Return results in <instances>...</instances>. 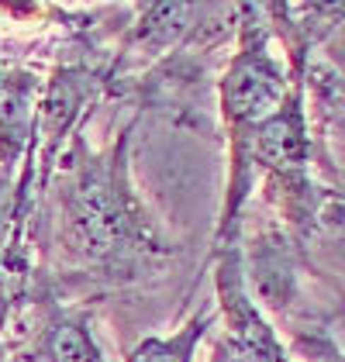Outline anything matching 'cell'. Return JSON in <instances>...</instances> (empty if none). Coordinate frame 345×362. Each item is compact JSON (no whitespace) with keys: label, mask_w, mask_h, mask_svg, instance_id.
Masks as SVG:
<instances>
[{"label":"cell","mask_w":345,"mask_h":362,"mask_svg":"<svg viewBox=\"0 0 345 362\" xmlns=\"http://www.w3.org/2000/svg\"><path fill=\"white\" fill-rule=\"evenodd\" d=\"M52 245L66 266L104 279H131L156 266L166 245L128 183V139L93 152L76 132L49 180Z\"/></svg>","instance_id":"1"},{"label":"cell","mask_w":345,"mask_h":362,"mask_svg":"<svg viewBox=\"0 0 345 362\" xmlns=\"http://www.w3.org/2000/svg\"><path fill=\"white\" fill-rule=\"evenodd\" d=\"M238 49L218 83V107L228 135V190L214 249L238 245L245 200L256 187L252 141L259 128L280 111L293 83L280 59L273 56V25L262 21V7H238Z\"/></svg>","instance_id":"2"},{"label":"cell","mask_w":345,"mask_h":362,"mask_svg":"<svg viewBox=\"0 0 345 362\" xmlns=\"http://www.w3.org/2000/svg\"><path fill=\"white\" fill-rule=\"evenodd\" d=\"M201 7L190 4H148L139 7V21L128 35V49L139 52L142 59H156L159 52L172 49L183 35L197 28Z\"/></svg>","instance_id":"3"},{"label":"cell","mask_w":345,"mask_h":362,"mask_svg":"<svg viewBox=\"0 0 345 362\" xmlns=\"http://www.w3.org/2000/svg\"><path fill=\"white\" fill-rule=\"evenodd\" d=\"M211 328V310H197L187 325H180L170 334H148L131 352L128 362H194L197 345Z\"/></svg>","instance_id":"4"},{"label":"cell","mask_w":345,"mask_h":362,"mask_svg":"<svg viewBox=\"0 0 345 362\" xmlns=\"http://www.w3.org/2000/svg\"><path fill=\"white\" fill-rule=\"evenodd\" d=\"M311 235L328 255L345 262V200H324L317 207L315 221H311Z\"/></svg>","instance_id":"5"},{"label":"cell","mask_w":345,"mask_h":362,"mask_svg":"<svg viewBox=\"0 0 345 362\" xmlns=\"http://www.w3.org/2000/svg\"><path fill=\"white\" fill-rule=\"evenodd\" d=\"M207 362H290V359H269V356L256 352L252 345H245V341L231 338L228 332H221L214 338V345H211Z\"/></svg>","instance_id":"6"},{"label":"cell","mask_w":345,"mask_h":362,"mask_svg":"<svg viewBox=\"0 0 345 362\" xmlns=\"http://www.w3.org/2000/svg\"><path fill=\"white\" fill-rule=\"evenodd\" d=\"M0 362H11V338L0 334Z\"/></svg>","instance_id":"7"}]
</instances>
